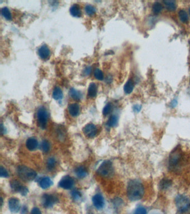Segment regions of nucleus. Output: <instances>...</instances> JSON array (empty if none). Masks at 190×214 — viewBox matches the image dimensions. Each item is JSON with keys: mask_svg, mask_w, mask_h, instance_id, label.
I'll use <instances>...</instances> for the list:
<instances>
[{"mask_svg": "<svg viewBox=\"0 0 190 214\" xmlns=\"http://www.w3.org/2000/svg\"><path fill=\"white\" fill-rule=\"evenodd\" d=\"M10 186L13 191L19 193L23 196H26L29 192L27 187L24 186L18 181L16 180L11 181L10 183Z\"/></svg>", "mask_w": 190, "mask_h": 214, "instance_id": "8", "label": "nucleus"}, {"mask_svg": "<svg viewBox=\"0 0 190 214\" xmlns=\"http://www.w3.org/2000/svg\"><path fill=\"white\" fill-rule=\"evenodd\" d=\"M9 208L10 210L14 213L17 212L20 209V202L18 199L12 197L9 200Z\"/></svg>", "mask_w": 190, "mask_h": 214, "instance_id": "13", "label": "nucleus"}, {"mask_svg": "<svg viewBox=\"0 0 190 214\" xmlns=\"http://www.w3.org/2000/svg\"><path fill=\"white\" fill-rule=\"evenodd\" d=\"M38 142L35 138L34 137H30L27 139L26 142V146L27 149L30 151H34L35 150L37 146H38Z\"/></svg>", "mask_w": 190, "mask_h": 214, "instance_id": "17", "label": "nucleus"}, {"mask_svg": "<svg viewBox=\"0 0 190 214\" xmlns=\"http://www.w3.org/2000/svg\"><path fill=\"white\" fill-rule=\"evenodd\" d=\"M127 192V196L130 201H138L144 196L145 187L138 180H132L128 184Z\"/></svg>", "mask_w": 190, "mask_h": 214, "instance_id": "1", "label": "nucleus"}, {"mask_svg": "<svg viewBox=\"0 0 190 214\" xmlns=\"http://www.w3.org/2000/svg\"><path fill=\"white\" fill-rule=\"evenodd\" d=\"M53 184L51 178L48 177H44L40 179L39 181L40 187L42 189H47L51 187Z\"/></svg>", "mask_w": 190, "mask_h": 214, "instance_id": "14", "label": "nucleus"}, {"mask_svg": "<svg viewBox=\"0 0 190 214\" xmlns=\"http://www.w3.org/2000/svg\"><path fill=\"white\" fill-rule=\"evenodd\" d=\"M69 94L70 98H72V99L75 100L76 101H79L82 99V97H83L82 92L76 90L74 88H71L70 89Z\"/></svg>", "mask_w": 190, "mask_h": 214, "instance_id": "19", "label": "nucleus"}, {"mask_svg": "<svg viewBox=\"0 0 190 214\" xmlns=\"http://www.w3.org/2000/svg\"><path fill=\"white\" fill-rule=\"evenodd\" d=\"M48 114L45 107H40L37 112V122L40 127L42 130L45 129L48 120Z\"/></svg>", "mask_w": 190, "mask_h": 214, "instance_id": "6", "label": "nucleus"}, {"mask_svg": "<svg viewBox=\"0 0 190 214\" xmlns=\"http://www.w3.org/2000/svg\"><path fill=\"white\" fill-rule=\"evenodd\" d=\"M163 3L165 5L166 9L169 11H173L176 9V4L174 1H164Z\"/></svg>", "mask_w": 190, "mask_h": 214, "instance_id": "24", "label": "nucleus"}, {"mask_svg": "<svg viewBox=\"0 0 190 214\" xmlns=\"http://www.w3.org/2000/svg\"><path fill=\"white\" fill-rule=\"evenodd\" d=\"M172 182L171 180L168 178H163L160 181L159 187L161 190H167L172 186Z\"/></svg>", "mask_w": 190, "mask_h": 214, "instance_id": "23", "label": "nucleus"}, {"mask_svg": "<svg viewBox=\"0 0 190 214\" xmlns=\"http://www.w3.org/2000/svg\"><path fill=\"white\" fill-rule=\"evenodd\" d=\"M56 164V161L54 157H50L47 161V168L51 171L54 169Z\"/></svg>", "mask_w": 190, "mask_h": 214, "instance_id": "30", "label": "nucleus"}, {"mask_svg": "<svg viewBox=\"0 0 190 214\" xmlns=\"http://www.w3.org/2000/svg\"><path fill=\"white\" fill-rule=\"evenodd\" d=\"M94 76L96 79L102 81L104 79V74L99 69H96L94 72Z\"/></svg>", "mask_w": 190, "mask_h": 214, "instance_id": "31", "label": "nucleus"}, {"mask_svg": "<svg viewBox=\"0 0 190 214\" xmlns=\"http://www.w3.org/2000/svg\"><path fill=\"white\" fill-rule=\"evenodd\" d=\"M134 87V84L133 80L132 79H129L124 86V93L127 94H130L133 91Z\"/></svg>", "mask_w": 190, "mask_h": 214, "instance_id": "20", "label": "nucleus"}, {"mask_svg": "<svg viewBox=\"0 0 190 214\" xmlns=\"http://www.w3.org/2000/svg\"><path fill=\"white\" fill-rule=\"evenodd\" d=\"M50 145L48 141L46 139L44 140L41 143V148H42V151L45 153H47L50 150Z\"/></svg>", "mask_w": 190, "mask_h": 214, "instance_id": "33", "label": "nucleus"}, {"mask_svg": "<svg viewBox=\"0 0 190 214\" xmlns=\"http://www.w3.org/2000/svg\"><path fill=\"white\" fill-rule=\"evenodd\" d=\"M72 199L75 201H78L82 197V193L78 190H74L71 193Z\"/></svg>", "mask_w": 190, "mask_h": 214, "instance_id": "32", "label": "nucleus"}, {"mask_svg": "<svg viewBox=\"0 0 190 214\" xmlns=\"http://www.w3.org/2000/svg\"><path fill=\"white\" fill-rule=\"evenodd\" d=\"M74 185V179L69 176H65L59 182V186L65 190H70Z\"/></svg>", "mask_w": 190, "mask_h": 214, "instance_id": "9", "label": "nucleus"}, {"mask_svg": "<svg viewBox=\"0 0 190 214\" xmlns=\"http://www.w3.org/2000/svg\"><path fill=\"white\" fill-rule=\"evenodd\" d=\"M118 118L116 115H112L109 118L107 122V126L108 127H114L118 124Z\"/></svg>", "mask_w": 190, "mask_h": 214, "instance_id": "25", "label": "nucleus"}, {"mask_svg": "<svg viewBox=\"0 0 190 214\" xmlns=\"http://www.w3.org/2000/svg\"><path fill=\"white\" fill-rule=\"evenodd\" d=\"M178 17L182 22H187L188 20V16L186 11L184 10H181L178 12Z\"/></svg>", "mask_w": 190, "mask_h": 214, "instance_id": "29", "label": "nucleus"}, {"mask_svg": "<svg viewBox=\"0 0 190 214\" xmlns=\"http://www.w3.org/2000/svg\"><path fill=\"white\" fill-rule=\"evenodd\" d=\"M0 176L1 177H4V178H7L9 176L7 171L2 166H1L0 167Z\"/></svg>", "mask_w": 190, "mask_h": 214, "instance_id": "36", "label": "nucleus"}, {"mask_svg": "<svg viewBox=\"0 0 190 214\" xmlns=\"http://www.w3.org/2000/svg\"><path fill=\"white\" fill-rule=\"evenodd\" d=\"M69 113L72 117H77L80 113V106L77 103L70 104L68 107Z\"/></svg>", "mask_w": 190, "mask_h": 214, "instance_id": "16", "label": "nucleus"}, {"mask_svg": "<svg viewBox=\"0 0 190 214\" xmlns=\"http://www.w3.org/2000/svg\"><path fill=\"white\" fill-rule=\"evenodd\" d=\"M141 109V106L139 105H135L133 106V110L134 112H139Z\"/></svg>", "mask_w": 190, "mask_h": 214, "instance_id": "39", "label": "nucleus"}, {"mask_svg": "<svg viewBox=\"0 0 190 214\" xmlns=\"http://www.w3.org/2000/svg\"><path fill=\"white\" fill-rule=\"evenodd\" d=\"M112 110V105L111 103H109L106 104V106L104 107L103 109V115H108Z\"/></svg>", "mask_w": 190, "mask_h": 214, "instance_id": "34", "label": "nucleus"}, {"mask_svg": "<svg viewBox=\"0 0 190 214\" xmlns=\"http://www.w3.org/2000/svg\"><path fill=\"white\" fill-rule=\"evenodd\" d=\"M52 97L56 100L62 99L63 98V91L59 87H55L52 91Z\"/></svg>", "mask_w": 190, "mask_h": 214, "instance_id": "21", "label": "nucleus"}, {"mask_svg": "<svg viewBox=\"0 0 190 214\" xmlns=\"http://www.w3.org/2000/svg\"><path fill=\"white\" fill-rule=\"evenodd\" d=\"M98 92L97 85L95 83H91L87 89V95L91 98H95L97 96Z\"/></svg>", "mask_w": 190, "mask_h": 214, "instance_id": "18", "label": "nucleus"}, {"mask_svg": "<svg viewBox=\"0 0 190 214\" xmlns=\"http://www.w3.org/2000/svg\"><path fill=\"white\" fill-rule=\"evenodd\" d=\"M1 134H4L5 133V127H3L2 124H1Z\"/></svg>", "mask_w": 190, "mask_h": 214, "instance_id": "40", "label": "nucleus"}, {"mask_svg": "<svg viewBox=\"0 0 190 214\" xmlns=\"http://www.w3.org/2000/svg\"><path fill=\"white\" fill-rule=\"evenodd\" d=\"M92 201H93V204L94 206H95V208L98 210H100V209L103 208L104 206V205H105V201H104V197L100 193H97V194H95V195H94L93 198H92Z\"/></svg>", "mask_w": 190, "mask_h": 214, "instance_id": "12", "label": "nucleus"}, {"mask_svg": "<svg viewBox=\"0 0 190 214\" xmlns=\"http://www.w3.org/2000/svg\"><path fill=\"white\" fill-rule=\"evenodd\" d=\"M17 173L19 177L25 181H33L37 176L36 172L33 169L22 165L17 167Z\"/></svg>", "mask_w": 190, "mask_h": 214, "instance_id": "2", "label": "nucleus"}, {"mask_svg": "<svg viewBox=\"0 0 190 214\" xmlns=\"http://www.w3.org/2000/svg\"><path fill=\"white\" fill-rule=\"evenodd\" d=\"M76 174L79 178H84L87 175V170L83 166H80L76 169Z\"/></svg>", "mask_w": 190, "mask_h": 214, "instance_id": "22", "label": "nucleus"}, {"mask_svg": "<svg viewBox=\"0 0 190 214\" xmlns=\"http://www.w3.org/2000/svg\"><path fill=\"white\" fill-rule=\"evenodd\" d=\"M31 214H42V213L39 208L35 207L31 210Z\"/></svg>", "mask_w": 190, "mask_h": 214, "instance_id": "38", "label": "nucleus"}, {"mask_svg": "<svg viewBox=\"0 0 190 214\" xmlns=\"http://www.w3.org/2000/svg\"><path fill=\"white\" fill-rule=\"evenodd\" d=\"M175 204L178 211L185 212L190 208V200L184 195H178L175 198Z\"/></svg>", "mask_w": 190, "mask_h": 214, "instance_id": "3", "label": "nucleus"}, {"mask_svg": "<svg viewBox=\"0 0 190 214\" xmlns=\"http://www.w3.org/2000/svg\"><path fill=\"white\" fill-rule=\"evenodd\" d=\"M38 55L41 59L43 60H47L49 59L51 55V52L48 46L44 44L41 46L38 49Z\"/></svg>", "mask_w": 190, "mask_h": 214, "instance_id": "11", "label": "nucleus"}, {"mask_svg": "<svg viewBox=\"0 0 190 214\" xmlns=\"http://www.w3.org/2000/svg\"><path fill=\"white\" fill-rule=\"evenodd\" d=\"M83 131L85 135L88 138H92L95 137L97 135L98 129L96 126L94 124H87L83 128Z\"/></svg>", "mask_w": 190, "mask_h": 214, "instance_id": "10", "label": "nucleus"}, {"mask_svg": "<svg viewBox=\"0 0 190 214\" xmlns=\"http://www.w3.org/2000/svg\"><path fill=\"white\" fill-rule=\"evenodd\" d=\"M91 72V68L90 66H87V68H85L84 70H83V74L84 76H88L90 75Z\"/></svg>", "mask_w": 190, "mask_h": 214, "instance_id": "37", "label": "nucleus"}, {"mask_svg": "<svg viewBox=\"0 0 190 214\" xmlns=\"http://www.w3.org/2000/svg\"><path fill=\"white\" fill-rule=\"evenodd\" d=\"M147 212L146 209L143 206H139L136 208L133 214H147Z\"/></svg>", "mask_w": 190, "mask_h": 214, "instance_id": "35", "label": "nucleus"}, {"mask_svg": "<svg viewBox=\"0 0 190 214\" xmlns=\"http://www.w3.org/2000/svg\"><path fill=\"white\" fill-rule=\"evenodd\" d=\"M27 209L26 208V206H24L22 208V210H21V213L22 214H26V212H27Z\"/></svg>", "mask_w": 190, "mask_h": 214, "instance_id": "41", "label": "nucleus"}, {"mask_svg": "<svg viewBox=\"0 0 190 214\" xmlns=\"http://www.w3.org/2000/svg\"><path fill=\"white\" fill-rule=\"evenodd\" d=\"M57 198L56 196L50 194H45L42 197L43 206L45 208H50L57 202Z\"/></svg>", "mask_w": 190, "mask_h": 214, "instance_id": "7", "label": "nucleus"}, {"mask_svg": "<svg viewBox=\"0 0 190 214\" xmlns=\"http://www.w3.org/2000/svg\"><path fill=\"white\" fill-rule=\"evenodd\" d=\"M163 10V6L159 2H156L153 3L152 6V11L155 14H158Z\"/></svg>", "mask_w": 190, "mask_h": 214, "instance_id": "28", "label": "nucleus"}, {"mask_svg": "<svg viewBox=\"0 0 190 214\" xmlns=\"http://www.w3.org/2000/svg\"><path fill=\"white\" fill-rule=\"evenodd\" d=\"M182 158V151L180 148L177 147L171 152L169 154V166L171 168H174L178 166Z\"/></svg>", "mask_w": 190, "mask_h": 214, "instance_id": "5", "label": "nucleus"}, {"mask_svg": "<svg viewBox=\"0 0 190 214\" xmlns=\"http://www.w3.org/2000/svg\"><path fill=\"white\" fill-rule=\"evenodd\" d=\"M96 8L91 5H87L85 7V11L87 15H94L96 13Z\"/></svg>", "mask_w": 190, "mask_h": 214, "instance_id": "27", "label": "nucleus"}, {"mask_svg": "<svg viewBox=\"0 0 190 214\" xmlns=\"http://www.w3.org/2000/svg\"><path fill=\"white\" fill-rule=\"evenodd\" d=\"M97 173L102 177H109L112 176L114 174V168L112 162L108 160L104 161L97 169Z\"/></svg>", "mask_w": 190, "mask_h": 214, "instance_id": "4", "label": "nucleus"}, {"mask_svg": "<svg viewBox=\"0 0 190 214\" xmlns=\"http://www.w3.org/2000/svg\"><path fill=\"white\" fill-rule=\"evenodd\" d=\"M70 14L75 18H80L82 15V10L78 4H74L70 8Z\"/></svg>", "mask_w": 190, "mask_h": 214, "instance_id": "15", "label": "nucleus"}, {"mask_svg": "<svg viewBox=\"0 0 190 214\" xmlns=\"http://www.w3.org/2000/svg\"><path fill=\"white\" fill-rule=\"evenodd\" d=\"M189 14H190V7L189 8Z\"/></svg>", "mask_w": 190, "mask_h": 214, "instance_id": "42", "label": "nucleus"}, {"mask_svg": "<svg viewBox=\"0 0 190 214\" xmlns=\"http://www.w3.org/2000/svg\"><path fill=\"white\" fill-rule=\"evenodd\" d=\"M1 12V15L6 20H9V21H10L12 20V14L7 7H5L2 8Z\"/></svg>", "mask_w": 190, "mask_h": 214, "instance_id": "26", "label": "nucleus"}]
</instances>
